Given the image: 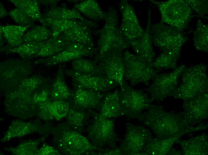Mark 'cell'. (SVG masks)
I'll use <instances>...</instances> for the list:
<instances>
[{"label": "cell", "instance_id": "6da1fadb", "mask_svg": "<svg viewBox=\"0 0 208 155\" xmlns=\"http://www.w3.org/2000/svg\"><path fill=\"white\" fill-rule=\"evenodd\" d=\"M136 118L150 128L160 139L182 137L190 132L207 129L206 125L193 126L181 115L167 112L163 107L154 105L147 111L141 113Z\"/></svg>", "mask_w": 208, "mask_h": 155}, {"label": "cell", "instance_id": "7a4b0ae2", "mask_svg": "<svg viewBox=\"0 0 208 155\" xmlns=\"http://www.w3.org/2000/svg\"><path fill=\"white\" fill-rule=\"evenodd\" d=\"M152 42L162 51L154 61L155 67L161 69H175L184 44L189 38L178 29L161 23L151 26Z\"/></svg>", "mask_w": 208, "mask_h": 155}, {"label": "cell", "instance_id": "3957f363", "mask_svg": "<svg viewBox=\"0 0 208 155\" xmlns=\"http://www.w3.org/2000/svg\"><path fill=\"white\" fill-rule=\"evenodd\" d=\"M207 66L201 63L186 67L181 74V83L171 95L183 100L207 93L208 79Z\"/></svg>", "mask_w": 208, "mask_h": 155}, {"label": "cell", "instance_id": "277c9868", "mask_svg": "<svg viewBox=\"0 0 208 155\" xmlns=\"http://www.w3.org/2000/svg\"><path fill=\"white\" fill-rule=\"evenodd\" d=\"M107 14L105 24L99 31L97 56L113 51H123L130 46L118 26L116 10L111 6Z\"/></svg>", "mask_w": 208, "mask_h": 155}, {"label": "cell", "instance_id": "5b68a950", "mask_svg": "<svg viewBox=\"0 0 208 155\" xmlns=\"http://www.w3.org/2000/svg\"><path fill=\"white\" fill-rule=\"evenodd\" d=\"M53 132L55 144L63 154L79 155L94 150L101 152L105 150L94 145L85 137L69 127L59 126Z\"/></svg>", "mask_w": 208, "mask_h": 155}, {"label": "cell", "instance_id": "8992f818", "mask_svg": "<svg viewBox=\"0 0 208 155\" xmlns=\"http://www.w3.org/2000/svg\"><path fill=\"white\" fill-rule=\"evenodd\" d=\"M150 1L157 6L161 16L160 23L183 31L192 18V10L185 0Z\"/></svg>", "mask_w": 208, "mask_h": 155}, {"label": "cell", "instance_id": "52a82bcc", "mask_svg": "<svg viewBox=\"0 0 208 155\" xmlns=\"http://www.w3.org/2000/svg\"><path fill=\"white\" fill-rule=\"evenodd\" d=\"M124 80L134 86L140 83L146 85L160 70L154 68L151 64L137 55L128 50L123 52Z\"/></svg>", "mask_w": 208, "mask_h": 155}, {"label": "cell", "instance_id": "ba28073f", "mask_svg": "<svg viewBox=\"0 0 208 155\" xmlns=\"http://www.w3.org/2000/svg\"><path fill=\"white\" fill-rule=\"evenodd\" d=\"M120 87L119 100L123 116L136 118L143 111L154 105L146 94L133 89L124 80Z\"/></svg>", "mask_w": 208, "mask_h": 155}, {"label": "cell", "instance_id": "9c48e42d", "mask_svg": "<svg viewBox=\"0 0 208 155\" xmlns=\"http://www.w3.org/2000/svg\"><path fill=\"white\" fill-rule=\"evenodd\" d=\"M97 66L100 75L117 83L120 86L124 80V64L123 51H113L97 56Z\"/></svg>", "mask_w": 208, "mask_h": 155}, {"label": "cell", "instance_id": "30bf717a", "mask_svg": "<svg viewBox=\"0 0 208 155\" xmlns=\"http://www.w3.org/2000/svg\"><path fill=\"white\" fill-rule=\"evenodd\" d=\"M114 126V120L95 114L94 121L88 129L89 138L98 147L108 145L116 148Z\"/></svg>", "mask_w": 208, "mask_h": 155}, {"label": "cell", "instance_id": "8fae6325", "mask_svg": "<svg viewBox=\"0 0 208 155\" xmlns=\"http://www.w3.org/2000/svg\"><path fill=\"white\" fill-rule=\"evenodd\" d=\"M186 68L185 65H181L172 72L157 75L148 89L152 100L162 101L171 96L177 87L179 78Z\"/></svg>", "mask_w": 208, "mask_h": 155}, {"label": "cell", "instance_id": "7c38bea8", "mask_svg": "<svg viewBox=\"0 0 208 155\" xmlns=\"http://www.w3.org/2000/svg\"><path fill=\"white\" fill-rule=\"evenodd\" d=\"M152 138V134L147 129L128 123L120 147L123 155H141L147 142Z\"/></svg>", "mask_w": 208, "mask_h": 155}, {"label": "cell", "instance_id": "4fadbf2b", "mask_svg": "<svg viewBox=\"0 0 208 155\" xmlns=\"http://www.w3.org/2000/svg\"><path fill=\"white\" fill-rule=\"evenodd\" d=\"M96 52L95 47L81 44L72 43L63 51L47 58L37 60L34 63L52 66L84 57L92 56Z\"/></svg>", "mask_w": 208, "mask_h": 155}, {"label": "cell", "instance_id": "5bb4252c", "mask_svg": "<svg viewBox=\"0 0 208 155\" xmlns=\"http://www.w3.org/2000/svg\"><path fill=\"white\" fill-rule=\"evenodd\" d=\"M65 73L71 77L78 86L97 92H106L119 86L115 82L101 75L81 73L72 69Z\"/></svg>", "mask_w": 208, "mask_h": 155}, {"label": "cell", "instance_id": "9a60e30c", "mask_svg": "<svg viewBox=\"0 0 208 155\" xmlns=\"http://www.w3.org/2000/svg\"><path fill=\"white\" fill-rule=\"evenodd\" d=\"M122 15L120 30L129 43L141 36L144 30L141 26L134 8L126 0H122L119 5Z\"/></svg>", "mask_w": 208, "mask_h": 155}, {"label": "cell", "instance_id": "2e32d148", "mask_svg": "<svg viewBox=\"0 0 208 155\" xmlns=\"http://www.w3.org/2000/svg\"><path fill=\"white\" fill-rule=\"evenodd\" d=\"M183 107V111L180 112L181 114L192 125L206 119L208 116L207 93L184 100Z\"/></svg>", "mask_w": 208, "mask_h": 155}, {"label": "cell", "instance_id": "e0dca14e", "mask_svg": "<svg viewBox=\"0 0 208 155\" xmlns=\"http://www.w3.org/2000/svg\"><path fill=\"white\" fill-rule=\"evenodd\" d=\"M151 14L148 10V21L146 29L142 35L136 39L129 42L136 55L151 65L154 61L155 53L152 47V41L151 32Z\"/></svg>", "mask_w": 208, "mask_h": 155}, {"label": "cell", "instance_id": "ac0fdd59", "mask_svg": "<svg viewBox=\"0 0 208 155\" xmlns=\"http://www.w3.org/2000/svg\"><path fill=\"white\" fill-rule=\"evenodd\" d=\"M49 130L39 122H26L20 120L12 121L1 139L2 142L9 141L12 139L21 137L34 133L43 134Z\"/></svg>", "mask_w": 208, "mask_h": 155}, {"label": "cell", "instance_id": "d6986e66", "mask_svg": "<svg viewBox=\"0 0 208 155\" xmlns=\"http://www.w3.org/2000/svg\"><path fill=\"white\" fill-rule=\"evenodd\" d=\"M38 105L39 115L45 120H60L66 116L70 109L69 103L64 100H48Z\"/></svg>", "mask_w": 208, "mask_h": 155}, {"label": "cell", "instance_id": "ffe728a7", "mask_svg": "<svg viewBox=\"0 0 208 155\" xmlns=\"http://www.w3.org/2000/svg\"><path fill=\"white\" fill-rule=\"evenodd\" d=\"M58 37L71 43H80L95 47L90 30L83 22L66 30Z\"/></svg>", "mask_w": 208, "mask_h": 155}, {"label": "cell", "instance_id": "44dd1931", "mask_svg": "<svg viewBox=\"0 0 208 155\" xmlns=\"http://www.w3.org/2000/svg\"><path fill=\"white\" fill-rule=\"evenodd\" d=\"M106 93L81 88L75 92L74 100L75 104L81 107L94 108L101 107Z\"/></svg>", "mask_w": 208, "mask_h": 155}, {"label": "cell", "instance_id": "7402d4cb", "mask_svg": "<svg viewBox=\"0 0 208 155\" xmlns=\"http://www.w3.org/2000/svg\"><path fill=\"white\" fill-rule=\"evenodd\" d=\"M184 155H206L208 153V136L203 134L187 140H178Z\"/></svg>", "mask_w": 208, "mask_h": 155}, {"label": "cell", "instance_id": "603a6c76", "mask_svg": "<svg viewBox=\"0 0 208 155\" xmlns=\"http://www.w3.org/2000/svg\"><path fill=\"white\" fill-rule=\"evenodd\" d=\"M119 92V90L117 89L106 94L100 108V115L109 119L123 116L120 106Z\"/></svg>", "mask_w": 208, "mask_h": 155}, {"label": "cell", "instance_id": "cb8c5ba5", "mask_svg": "<svg viewBox=\"0 0 208 155\" xmlns=\"http://www.w3.org/2000/svg\"><path fill=\"white\" fill-rule=\"evenodd\" d=\"M182 137L169 138H152L146 144L141 155H163L170 151L173 145Z\"/></svg>", "mask_w": 208, "mask_h": 155}, {"label": "cell", "instance_id": "d4e9b609", "mask_svg": "<svg viewBox=\"0 0 208 155\" xmlns=\"http://www.w3.org/2000/svg\"><path fill=\"white\" fill-rule=\"evenodd\" d=\"M43 16L56 19L79 20L88 26L97 27L94 22L85 18L78 11L74 8L70 9L65 7H53L47 11Z\"/></svg>", "mask_w": 208, "mask_h": 155}, {"label": "cell", "instance_id": "484cf974", "mask_svg": "<svg viewBox=\"0 0 208 155\" xmlns=\"http://www.w3.org/2000/svg\"><path fill=\"white\" fill-rule=\"evenodd\" d=\"M29 27L14 25L0 26V31L9 44L1 49L3 50L7 48L16 47L21 45L23 43V37L25 32Z\"/></svg>", "mask_w": 208, "mask_h": 155}, {"label": "cell", "instance_id": "4316f807", "mask_svg": "<svg viewBox=\"0 0 208 155\" xmlns=\"http://www.w3.org/2000/svg\"><path fill=\"white\" fill-rule=\"evenodd\" d=\"M74 8L91 20H105L107 16V13L102 9L95 0L83 1L75 4Z\"/></svg>", "mask_w": 208, "mask_h": 155}, {"label": "cell", "instance_id": "83f0119b", "mask_svg": "<svg viewBox=\"0 0 208 155\" xmlns=\"http://www.w3.org/2000/svg\"><path fill=\"white\" fill-rule=\"evenodd\" d=\"M82 22L78 20H63L49 18L43 16L40 22L51 31L52 37L56 38L63 32Z\"/></svg>", "mask_w": 208, "mask_h": 155}, {"label": "cell", "instance_id": "f1b7e54d", "mask_svg": "<svg viewBox=\"0 0 208 155\" xmlns=\"http://www.w3.org/2000/svg\"><path fill=\"white\" fill-rule=\"evenodd\" d=\"M64 69L59 67L55 79L51 95L54 100H64L71 95V93L65 82Z\"/></svg>", "mask_w": 208, "mask_h": 155}, {"label": "cell", "instance_id": "f546056e", "mask_svg": "<svg viewBox=\"0 0 208 155\" xmlns=\"http://www.w3.org/2000/svg\"><path fill=\"white\" fill-rule=\"evenodd\" d=\"M46 134L40 138L25 141L15 147H6L4 149L15 155H35L39 145L48 136Z\"/></svg>", "mask_w": 208, "mask_h": 155}, {"label": "cell", "instance_id": "4dcf8cb0", "mask_svg": "<svg viewBox=\"0 0 208 155\" xmlns=\"http://www.w3.org/2000/svg\"><path fill=\"white\" fill-rule=\"evenodd\" d=\"M44 41L24 42L15 48L4 49L9 53H16L24 58H35L36 55L42 47Z\"/></svg>", "mask_w": 208, "mask_h": 155}, {"label": "cell", "instance_id": "1f68e13d", "mask_svg": "<svg viewBox=\"0 0 208 155\" xmlns=\"http://www.w3.org/2000/svg\"><path fill=\"white\" fill-rule=\"evenodd\" d=\"M10 2L28 16L40 22L42 16L39 9L38 1L35 0H10Z\"/></svg>", "mask_w": 208, "mask_h": 155}, {"label": "cell", "instance_id": "d6a6232c", "mask_svg": "<svg viewBox=\"0 0 208 155\" xmlns=\"http://www.w3.org/2000/svg\"><path fill=\"white\" fill-rule=\"evenodd\" d=\"M193 36L194 45L198 51L207 52L208 50V26L198 19Z\"/></svg>", "mask_w": 208, "mask_h": 155}, {"label": "cell", "instance_id": "836d02e7", "mask_svg": "<svg viewBox=\"0 0 208 155\" xmlns=\"http://www.w3.org/2000/svg\"><path fill=\"white\" fill-rule=\"evenodd\" d=\"M51 37V31L44 25H35L25 33L23 38V43L26 42L40 41Z\"/></svg>", "mask_w": 208, "mask_h": 155}, {"label": "cell", "instance_id": "e575fe53", "mask_svg": "<svg viewBox=\"0 0 208 155\" xmlns=\"http://www.w3.org/2000/svg\"><path fill=\"white\" fill-rule=\"evenodd\" d=\"M97 61L80 58L71 62L72 70L81 73L100 75L97 66Z\"/></svg>", "mask_w": 208, "mask_h": 155}, {"label": "cell", "instance_id": "d590c367", "mask_svg": "<svg viewBox=\"0 0 208 155\" xmlns=\"http://www.w3.org/2000/svg\"><path fill=\"white\" fill-rule=\"evenodd\" d=\"M8 15L19 25L30 27L33 25L34 20L20 9L16 8L9 12Z\"/></svg>", "mask_w": 208, "mask_h": 155}, {"label": "cell", "instance_id": "8d00e7d4", "mask_svg": "<svg viewBox=\"0 0 208 155\" xmlns=\"http://www.w3.org/2000/svg\"><path fill=\"white\" fill-rule=\"evenodd\" d=\"M39 78L33 77L23 80L17 90L31 95L41 83Z\"/></svg>", "mask_w": 208, "mask_h": 155}, {"label": "cell", "instance_id": "74e56055", "mask_svg": "<svg viewBox=\"0 0 208 155\" xmlns=\"http://www.w3.org/2000/svg\"><path fill=\"white\" fill-rule=\"evenodd\" d=\"M85 115L83 113L70 108L66 116L68 122L76 129L82 126Z\"/></svg>", "mask_w": 208, "mask_h": 155}, {"label": "cell", "instance_id": "f35d334b", "mask_svg": "<svg viewBox=\"0 0 208 155\" xmlns=\"http://www.w3.org/2000/svg\"><path fill=\"white\" fill-rule=\"evenodd\" d=\"M185 1L192 10L195 11L200 17L204 18L207 14V0H186Z\"/></svg>", "mask_w": 208, "mask_h": 155}, {"label": "cell", "instance_id": "ab89813d", "mask_svg": "<svg viewBox=\"0 0 208 155\" xmlns=\"http://www.w3.org/2000/svg\"><path fill=\"white\" fill-rule=\"evenodd\" d=\"M60 152L54 148L44 144L42 147L38 149L35 155H59Z\"/></svg>", "mask_w": 208, "mask_h": 155}, {"label": "cell", "instance_id": "60d3db41", "mask_svg": "<svg viewBox=\"0 0 208 155\" xmlns=\"http://www.w3.org/2000/svg\"><path fill=\"white\" fill-rule=\"evenodd\" d=\"M48 93L46 90L43 89L38 92H36L32 97L33 104H39L48 100Z\"/></svg>", "mask_w": 208, "mask_h": 155}, {"label": "cell", "instance_id": "b9f144b4", "mask_svg": "<svg viewBox=\"0 0 208 155\" xmlns=\"http://www.w3.org/2000/svg\"><path fill=\"white\" fill-rule=\"evenodd\" d=\"M99 155H123L121 149L120 148H115L112 150H106L102 152L96 153Z\"/></svg>", "mask_w": 208, "mask_h": 155}, {"label": "cell", "instance_id": "7bdbcfd3", "mask_svg": "<svg viewBox=\"0 0 208 155\" xmlns=\"http://www.w3.org/2000/svg\"><path fill=\"white\" fill-rule=\"evenodd\" d=\"M0 17L1 18H2L4 17L7 16L8 14L6 10L4 7L2 3L0 2Z\"/></svg>", "mask_w": 208, "mask_h": 155}, {"label": "cell", "instance_id": "ee69618b", "mask_svg": "<svg viewBox=\"0 0 208 155\" xmlns=\"http://www.w3.org/2000/svg\"><path fill=\"white\" fill-rule=\"evenodd\" d=\"M39 1L43 3L51 4L52 6H55L59 0H39Z\"/></svg>", "mask_w": 208, "mask_h": 155}]
</instances>
